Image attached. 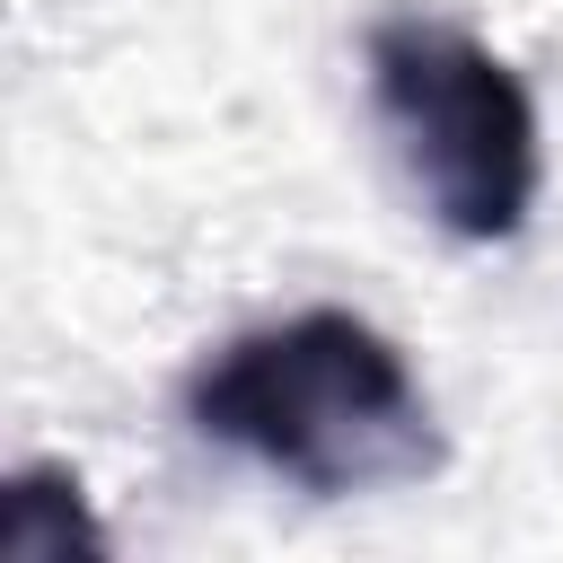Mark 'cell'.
<instances>
[{
	"label": "cell",
	"instance_id": "cell-1",
	"mask_svg": "<svg viewBox=\"0 0 563 563\" xmlns=\"http://www.w3.org/2000/svg\"><path fill=\"white\" fill-rule=\"evenodd\" d=\"M185 413L202 440L273 466L299 493H387L440 466L431 396L413 387L405 352L352 308L229 334L194 369Z\"/></svg>",
	"mask_w": 563,
	"mask_h": 563
},
{
	"label": "cell",
	"instance_id": "cell-2",
	"mask_svg": "<svg viewBox=\"0 0 563 563\" xmlns=\"http://www.w3.org/2000/svg\"><path fill=\"white\" fill-rule=\"evenodd\" d=\"M369 106L422 194V211L466 238H519L537 202V106L519 70L449 18H378L369 26Z\"/></svg>",
	"mask_w": 563,
	"mask_h": 563
},
{
	"label": "cell",
	"instance_id": "cell-3",
	"mask_svg": "<svg viewBox=\"0 0 563 563\" xmlns=\"http://www.w3.org/2000/svg\"><path fill=\"white\" fill-rule=\"evenodd\" d=\"M70 545L79 554L106 545V528L79 501V484L62 466H18L9 475V501H0V554L9 563H70Z\"/></svg>",
	"mask_w": 563,
	"mask_h": 563
}]
</instances>
